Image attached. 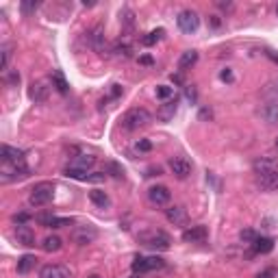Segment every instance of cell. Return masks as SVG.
<instances>
[{
    "mask_svg": "<svg viewBox=\"0 0 278 278\" xmlns=\"http://www.w3.org/2000/svg\"><path fill=\"white\" fill-rule=\"evenodd\" d=\"M120 24H122V31L133 33V28H135V13H133V9L124 7V9L120 11Z\"/></svg>",
    "mask_w": 278,
    "mask_h": 278,
    "instance_id": "21",
    "label": "cell"
},
{
    "mask_svg": "<svg viewBox=\"0 0 278 278\" xmlns=\"http://www.w3.org/2000/svg\"><path fill=\"white\" fill-rule=\"evenodd\" d=\"M113 53L118 55V57H130V53H133V48H130L126 41H118V43H115V46H113Z\"/></svg>",
    "mask_w": 278,
    "mask_h": 278,
    "instance_id": "32",
    "label": "cell"
},
{
    "mask_svg": "<svg viewBox=\"0 0 278 278\" xmlns=\"http://www.w3.org/2000/svg\"><path fill=\"white\" fill-rule=\"evenodd\" d=\"M276 148H278V137H276Z\"/></svg>",
    "mask_w": 278,
    "mask_h": 278,
    "instance_id": "47",
    "label": "cell"
},
{
    "mask_svg": "<svg viewBox=\"0 0 278 278\" xmlns=\"http://www.w3.org/2000/svg\"><path fill=\"white\" fill-rule=\"evenodd\" d=\"M276 13H278V7H276Z\"/></svg>",
    "mask_w": 278,
    "mask_h": 278,
    "instance_id": "49",
    "label": "cell"
},
{
    "mask_svg": "<svg viewBox=\"0 0 278 278\" xmlns=\"http://www.w3.org/2000/svg\"><path fill=\"white\" fill-rule=\"evenodd\" d=\"M16 241L24 248H33L35 246V233L28 226H18L16 228Z\"/></svg>",
    "mask_w": 278,
    "mask_h": 278,
    "instance_id": "19",
    "label": "cell"
},
{
    "mask_svg": "<svg viewBox=\"0 0 278 278\" xmlns=\"http://www.w3.org/2000/svg\"><path fill=\"white\" fill-rule=\"evenodd\" d=\"M107 174H111L113 178H124V170L118 163H113V161H109L107 163Z\"/></svg>",
    "mask_w": 278,
    "mask_h": 278,
    "instance_id": "35",
    "label": "cell"
},
{
    "mask_svg": "<svg viewBox=\"0 0 278 278\" xmlns=\"http://www.w3.org/2000/svg\"><path fill=\"white\" fill-rule=\"evenodd\" d=\"M170 170H172V174L176 176L178 180H185V178H189L192 176V170H194V165H192V161L189 159H185V157H172L170 159Z\"/></svg>",
    "mask_w": 278,
    "mask_h": 278,
    "instance_id": "8",
    "label": "cell"
},
{
    "mask_svg": "<svg viewBox=\"0 0 278 278\" xmlns=\"http://www.w3.org/2000/svg\"><path fill=\"white\" fill-rule=\"evenodd\" d=\"M53 85L57 87V91H61V94H68V80H65V76L61 74L59 70H55L53 72Z\"/></svg>",
    "mask_w": 278,
    "mask_h": 278,
    "instance_id": "30",
    "label": "cell"
},
{
    "mask_svg": "<svg viewBox=\"0 0 278 278\" xmlns=\"http://www.w3.org/2000/svg\"><path fill=\"white\" fill-rule=\"evenodd\" d=\"M187 98L192 102H196V89H194V87H187Z\"/></svg>",
    "mask_w": 278,
    "mask_h": 278,
    "instance_id": "43",
    "label": "cell"
},
{
    "mask_svg": "<svg viewBox=\"0 0 278 278\" xmlns=\"http://www.w3.org/2000/svg\"><path fill=\"white\" fill-rule=\"evenodd\" d=\"M172 96H174V87H170V85H159V87H157V98L170 100Z\"/></svg>",
    "mask_w": 278,
    "mask_h": 278,
    "instance_id": "33",
    "label": "cell"
},
{
    "mask_svg": "<svg viewBox=\"0 0 278 278\" xmlns=\"http://www.w3.org/2000/svg\"><path fill=\"white\" fill-rule=\"evenodd\" d=\"M219 9H233V5L230 3H217Z\"/></svg>",
    "mask_w": 278,
    "mask_h": 278,
    "instance_id": "46",
    "label": "cell"
},
{
    "mask_svg": "<svg viewBox=\"0 0 278 278\" xmlns=\"http://www.w3.org/2000/svg\"><path fill=\"white\" fill-rule=\"evenodd\" d=\"M276 276V269L274 267H267V269H263L261 274H257V278H274Z\"/></svg>",
    "mask_w": 278,
    "mask_h": 278,
    "instance_id": "40",
    "label": "cell"
},
{
    "mask_svg": "<svg viewBox=\"0 0 278 278\" xmlns=\"http://www.w3.org/2000/svg\"><path fill=\"white\" fill-rule=\"evenodd\" d=\"M219 78H222V80H233V72H230L228 68H226V70L222 72V74H219Z\"/></svg>",
    "mask_w": 278,
    "mask_h": 278,
    "instance_id": "41",
    "label": "cell"
},
{
    "mask_svg": "<svg viewBox=\"0 0 278 278\" xmlns=\"http://www.w3.org/2000/svg\"><path fill=\"white\" fill-rule=\"evenodd\" d=\"M48 94H50V87L43 80H33L31 87H28V98L33 102H37V105L48 100Z\"/></svg>",
    "mask_w": 278,
    "mask_h": 278,
    "instance_id": "15",
    "label": "cell"
},
{
    "mask_svg": "<svg viewBox=\"0 0 278 278\" xmlns=\"http://www.w3.org/2000/svg\"><path fill=\"white\" fill-rule=\"evenodd\" d=\"M135 150H139V152H150V150H152L150 139H139V142L135 144Z\"/></svg>",
    "mask_w": 278,
    "mask_h": 278,
    "instance_id": "38",
    "label": "cell"
},
{
    "mask_svg": "<svg viewBox=\"0 0 278 278\" xmlns=\"http://www.w3.org/2000/svg\"><path fill=\"white\" fill-rule=\"evenodd\" d=\"M139 63H144V65H152V59H150V57H139Z\"/></svg>",
    "mask_w": 278,
    "mask_h": 278,
    "instance_id": "45",
    "label": "cell"
},
{
    "mask_svg": "<svg viewBox=\"0 0 278 278\" xmlns=\"http://www.w3.org/2000/svg\"><path fill=\"white\" fill-rule=\"evenodd\" d=\"M37 7H39V3L31 0V3H22V5H20V9H22V13H24V16H28V13L37 11Z\"/></svg>",
    "mask_w": 278,
    "mask_h": 278,
    "instance_id": "37",
    "label": "cell"
},
{
    "mask_svg": "<svg viewBox=\"0 0 278 278\" xmlns=\"http://www.w3.org/2000/svg\"><path fill=\"white\" fill-rule=\"evenodd\" d=\"M150 122H152L150 111H146V109H142V107H133L122 115V128L128 130V133H135V130L148 126Z\"/></svg>",
    "mask_w": 278,
    "mask_h": 278,
    "instance_id": "1",
    "label": "cell"
},
{
    "mask_svg": "<svg viewBox=\"0 0 278 278\" xmlns=\"http://www.w3.org/2000/svg\"><path fill=\"white\" fill-rule=\"evenodd\" d=\"M196 63H198V50H185L178 59V68L185 72V70H192Z\"/></svg>",
    "mask_w": 278,
    "mask_h": 278,
    "instance_id": "20",
    "label": "cell"
},
{
    "mask_svg": "<svg viewBox=\"0 0 278 278\" xmlns=\"http://www.w3.org/2000/svg\"><path fill=\"white\" fill-rule=\"evenodd\" d=\"M252 172L259 176H269V174H278V159L276 157H259L252 161Z\"/></svg>",
    "mask_w": 278,
    "mask_h": 278,
    "instance_id": "6",
    "label": "cell"
},
{
    "mask_svg": "<svg viewBox=\"0 0 278 278\" xmlns=\"http://www.w3.org/2000/svg\"><path fill=\"white\" fill-rule=\"evenodd\" d=\"M11 219H13V224H18V226H26V222L31 219V215H28V213H16Z\"/></svg>",
    "mask_w": 278,
    "mask_h": 278,
    "instance_id": "39",
    "label": "cell"
},
{
    "mask_svg": "<svg viewBox=\"0 0 278 278\" xmlns=\"http://www.w3.org/2000/svg\"><path fill=\"white\" fill-rule=\"evenodd\" d=\"M257 233H254L252 228H246V230H241L239 233V239L241 241H244V244H254V241H257Z\"/></svg>",
    "mask_w": 278,
    "mask_h": 278,
    "instance_id": "36",
    "label": "cell"
},
{
    "mask_svg": "<svg viewBox=\"0 0 278 278\" xmlns=\"http://www.w3.org/2000/svg\"><path fill=\"white\" fill-rule=\"evenodd\" d=\"M259 115H261V120L265 122L267 126H274V124H278V100L265 102V105L259 109Z\"/></svg>",
    "mask_w": 278,
    "mask_h": 278,
    "instance_id": "14",
    "label": "cell"
},
{
    "mask_svg": "<svg viewBox=\"0 0 278 278\" xmlns=\"http://www.w3.org/2000/svg\"><path fill=\"white\" fill-rule=\"evenodd\" d=\"M252 248H254V252L257 254H267V252L274 250V239L272 237H257Z\"/></svg>",
    "mask_w": 278,
    "mask_h": 278,
    "instance_id": "24",
    "label": "cell"
},
{
    "mask_svg": "<svg viewBox=\"0 0 278 278\" xmlns=\"http://www.w3.org/2000/svg\"><path fill=\"white\" fill-rule=\"evenodd\" d=\"M61 246H63V239L57 237V235H48L46 239H43V244H41V248L46 252H59Z\"/></svg>",
    "mask_w": 278,
    "mask_h": 278,
    "instance_id": "26",
    "label": "cell"
},
{
    "mask_svg": "<svg viewBox=\"0 0 278 278\" xmlns=\"http://www.w3.org/2000/svg\"><path fill=\"white\" fill-rule=\"evenodd\" d=\"M163 35H165V28H155V31H150L146 37H142V43L144 46H155L157 41L163 39Z\"/></svg>",
    "mask_w": 278,
    "mask_h": 278,
    "instance_id": "28",
    "label": "cell"
},
{
    "mask_svg": "<svg viewBox=\"0 0 278 278\" xmlns=\"http://www.w3.org/2000/svg\"><path fill=\"white\" fill-rule=\"evenodd\" d=\"M94 163H96V157H94V155H85V152H80L78 157H74V165L83 167V170H89Z\"/></svg>",
    "mask_w": 278,
    "mask_h": 278,
    "instance_id": "29",
    "label": "cell"
},
{
    "mask_svg": "<svg viewBox=\"0 0 278 278\" xmlns=\"http://www.w3.org/2000/svg\"><path fill=\"white\" fill-rule=\"evenodd\" d=\"M139 241H142L144 246H148L152 248V250H167L172 244V239L167 233L163 230H148V233H142L139 235Z\"/></svg>",
    "mask_w": 278,
    "mask_h": 278,
    "instance_id": "3",
    "label": "cell"
},
{
    "mask_svg": "<svg viewBox=\"0 0 278 278\" xmlns=\"http://www.w3.org/2000/svg\"><path fill=\"white\" fill-rule=\"evenodd\" d=\"M176 24L182 33H187V35H192L198 31V26H200V16L196 13L194 9H182L178 13V18H176Z\"/></svg>",
    "mask_w": 278,
    "mask_h": 278,
    "instance_id": "5",
    "label": "cell"
},
{
    "mask_svg": "<svg viewBox=\"0 0 278 278\" xmlns=\"http://www.w3.org/2000/svg\"><path fill=\"white\" fill-rule=\"evenodd\" d=\"M257 185L263 192H278V174H269V176H259Z\"/></svg>",
    "mask_w": 278,
    "mask_h": 278,
    "instance_id": "23",
    "label": "cell"
},
{
    "mask_svg": "<svg viewBox=\"0 0 278 278\" xmlns=\"http://www.w3.org/2000/svg\"><path fill=\"white\" fill-rule=\"evenodd\" d=\"M9 59H11V46H9V43H3V63H0L3 74L9 70Z\"/></svg>",
    "mask_w": 278,
    "mask_h": 278,
    "instance_id": "34",
    "label": "cell"
},
{
    "mask_svg": "<svg viewBox=\"0 0 278 278\" xmlns=\"http://www.w3.org/2000/svg\"><path fill=\"white\" fill-rule=\"evenodd\" d=\"M87 41L89 46L96 50L98 55H107V37H105V28L102 26H94L89 33H87Z\"/></svg>",
    "mask_w": 278,
    "mask_h": 278,
    "instance_id": "9",
    "label": "cell"
},
{
    "mask_svg": "<svg viewBox=\"0 0 278 278\" xmlns=\"http://www.w3.org/2000/svg\"><path fill=\"white\" fill-rule=\"evenodd\" d=\"M89 278H100V276H89Z\"/></svg>",
    "mask_w": 278,
    "mask_h": 278,
    "instance_id": "48",
    "label": "cell"
},
{
    "mask_svg": "<svg viewBox=\"0 0 278 278\" xmlns=\"http://www.w3.org/2000/svg\"><path fill=\"white\" fill-rule=\"evenodd\" d=\"M96 239H98V230H96V226H91V224H78L72 228V241H74L76 246H89Z\"/></svg>",
    "mask_w": 278,
    "mask_h": 278,
    "instance_id": "4",
    "label": "cell"
},
{
    "mask_svg": "<svg viewBox=\"0 0 278 278\" xmlns=\"http://www.w3.org/2000/svg\"><path fill=\"white\" fill-rule=\"evenodd\" d=\"M170 198H172V194L165 185H155L148 189V200H150V204H155V207H165V204L170 202Z\"/></svg>",
    "mask_w": 278,
    "mask_h": 278,
    "instance_id": "11",
    "label": "cell"
},
{
    "mask_svg": "<svg viewBox=\"0 0 278 278\" xmlns=\"http://www.w3.org/2000/svg\"><path fill=\"white\" fill-rule=\"evenodd\" d=\"M53 198H55V185L50 180H41L28 194V204L31 207H46L48 202H53Z\"/></svg>",
    "mask_w": 278,
    "mask_h": 278,
    "instance_id": "2",
    "label": "cell"
},
{
    "mask_svg": "<svg viewBox=\"0 0 278 278\" xmlns=\"http://www.w3.org/2000/svg\"><path fill=\"white\" fill-rule=\"evenodd\" d=\"M89 200L96 204V207H100V209H105V207H109V204H111L109 196H107L105 192H100V189H94V192H89Z\"/></svg>",
    "mask_w": 278,
    "mask_h": 278,
    "instance_id": "27",
    "label": "cell"
},
{
    "mask_svg": "<svg viewBox=\"0 0 278 278\" xmlns=\"http://www.w3.org/2000/svg\"><path fill=\"white\" fill-rule=\"evenodd\" d=\"M165 217H167V222L170 224H174V226H182L187 222V211H185V207H170L165 211Z\"/></svg>",
    "mask_w": 278,
    "mask_h": 278,
    "instance_id": "17",
    "label": "cell"
},
{
    "mask_svg": "<svg viewBox=\"0 0 278 278\" xmlns=\"http://www.w3.org/2000/svg\"><path fill=\"white\" fill-rule=\"evenodd\" d=\"M63 174L68 178H74V180H91V174L87 170H83V167H76V165H68L63 170Z\"/></svg>",
    "mask_w": 278,
    "mask_h": 278,
    "instance_id": "22",
    "label": "cell"
},
{
    "mask_svg": "<svg viewBox=\"0 0 278 278\" xmlns=\"http://www.w3.org/2000/svg\"><path fill=\"white\" fill-rule=\"evenodd\" d=\"M209 237V230H207V226H192V228H187L185 233H182V241L185 244H202L204 239Z\"/></svg>",
    "mask_w": 278,
    "mask_h": 278,
    "instance_id": "16",
    "label": "cell"
},
{
    "mask_svg": "<svg viewBox=\"0 0 278 278\" xmlns=\"http://www.w3.org/2000/svg\"><path fill=\"white\" fill-rule=\"evenodd\" d=\"M148 172H150L148 176H159V174H161V167H150Z\"/></svg>",
    "mask_w": 278,
    "mask_h": 278,
    "instance_id": "44",
    "label": "cell"
},
{
    "mask_svg": "<svg viewBox=\"0 0 278 278\" xmlns=\"http://www.w3.org/2000/svg\"><path fill=\"white\" fill-rule=\"evenodd\" d=\"M176 109H178V98L174 96V100H167L165 105H161V109L157 111V118L161 122H170L174 118V113H176Z\"/></svg>",
    "mask_w": 278,
    "mask_h": 278,
    "instance_id": "18",
    "label": "cell"
},
{
    "mask_svg": "<svg viewBox=\"0 0 278 278\" xmlns=\"http://www.w3.org/2000/svg\"><path fill=\"white\" fill-rule=\"evenodd\" d=\"M265 55H267L269 59H272V61L278 65V53H274V50H265Z\"/></svg>",
    "mask_w": 278,
    "mask_h": 278,
    "instance_id": "42",
    "label": "cell"
},
{
    "mask_svg": "<svg viewBox=\"0 0 278 278\" xmlns=\"http://www.w3.org/2000/svg\"><path fill=\"white\" fill-rule=\"evenodd\" d=\"M35 263H37L35 254H24V257H20V261H18V274H22V276L28 274L35 267Z\"/></svg>",
    "mask_w": 278,
    "mask_h": 278,
    "instance_id": "25",
    "label": "cell"
},
{
    "mask_svg": "<svg viewBox=\"0 0 278 278\" xmlns=\"http://www.w3.org/2000/svg\"><path fill=\"white\" fill-rule=\"evenodd\" d=\"M35 219H37L41 226H46V228H63V226L74 224L72 217H57V215H50V213H39Z\"/></svg>",
    "mask_w": 278,
    "mask_h": 278,
    "instance_id": "13",
    "label": "cell"
},
{
    "mask_svg": "<svg viewBox=\"0 0 278 278\" xmlns=\"http://www.w3.org/2000/svg\"><path fill=\"white\" fill-rule=\"evenodd\" d=\"M39 278H72V269L68 265H59V263H50L39 269Z\"/></svg>",
    "mask_w": 278,
    "mask_h": 278,
    "instance_id": "12",
    "label": "cell"
},
{
    "mask_svg": "<svg viewBox=\"0 0 278 278\" xmlns=\"http://www.w3.org/2000/svg\"><path fill=\"white\" fill-rule=\"evenodd\" d=\"M163 265H165V261L161 257H137L133 261V272L148 274V272H155V269H161Z\"/></svg>",
    "mask_w": 278,
    "mask_h": 278,
    "instance_id": "7",
    "label": "cell"
},
{
    "mask_svg": "<svg viewBox=\"0 0 278 278\" xmlns=\"http://www.w3.org/2000/svg\"><path fill=\"white\" fill-rule=\"evenodd\" d=\"M3 78H5V83L9 85V87H18V85H20V74H18V70H7Z\"/></svg>",
    "mask_w": 278,
    "mask_h": 278,
    "instance_id": "31",
    "label": "cell"
},
{
    "mask_svg": "<svg viewBox=\"0 0 278 278\" xmlns=\"http://www.w3.org/2000/svg\"><path fill=\"white\" fill-rule=\"evenodd\" d=\"M0 159H3V163H7V165H24V150L5 144L3 148H0Z\"/></svg>",
    "mask_w": 278,
    "mask_h": 278,
    "instance_id": "10",
    "label": "cell"
}]
</instances>
